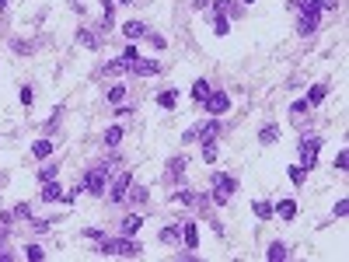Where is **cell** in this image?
I'll return each mask as SVG.
<instances>
[{
  "instance_id": "cell-10",
  "label": "cell",
  "mask_w": 349,
  "mask_h": 262,
  "mask_svg": "<svg viewBox=\"0 0 349 262\" xmlns=\"http://www.w3.org/2000/svg\"><path fill=\"white\" fill-rule=\"evenodd\" d=\"M63 196H67V192L59 189L56 182H46V189H42V200L46 203H63Z\"/></svg>"
},
{
  "instance_id": "cell-44",
  "label": "cell",
  "mask_w": 349,
  "mask_h": 262,
  "mask_svg": "<svg viewBox=\"0 0 349 262\" xmlns=\"http://www.w3.org/2000/svg\"><path fill=\"white\" fill-rule=\"evenodd\" d=\"M4 7H7V0H0V11H4Z\"/></svg>"
},
{
  "instance_id": "cell-34",
  "label": "cell",
  "mask_w": 349,
  "mask_h": 262,
  "mask_svg": "<svg viewBox=\"0 0 349 262\" xmlns=\"http://www.w3.org/2000/svg\"><path fill=\"white\" fill-rule=\"evenodd\" d=\"M203 158H206V161H216V143H206V147H203Z\"/></svg>"
},
{
  "instance_id": "cell-15",
  "label": "cell",
  "mask_w": 349,
  "mask_h": 262,
  "mask_svg": "<svg viewBox=\"0 0 349 262\" xmlns=\"http://www.w3.org/2000/svg\"><path fill=\"white\" fill-rule=\"evenodd\" d=\"M276 213H279L283 221H293V217H297V203H293V200H283V203H276Z\"/></svg>"
},
{
  "instance_id": "cell-18",
  "label": "cell",
  "mask_w": 349,
  "mask_h": 262,
  "mask_svg": "<svg viewBox=\"0 0 349 262\" xmlns=\"http://www.w3.org/2000/svg\"><path fill=\"white\" fill-rule=\"evenodd\" d=\"M325 95H329V84H314V88H311V95H308V105H321Z\"/></svg>"
},
{
  "instance_id": "cell-43",
  "label": "cell",
  "mask_w": 349,
  "mask_h": 262,
  "mask_svg": "<svg viewBox=\"0 0 349 262\" xmlns=\"http://www.w3.org/2000/svg\"><path fill=\"white\" fill-rule=\"evenodd\" d=\"M195 4V11H206V7H210V0H192Z\"/></svg>"
},
{
  "instance_id": "cell-29",
  "label": "cell",
  "mask_w": 349,
  "mask_h": 262,
  "mask_svg": "<svg viewBox=\"0 0 349 262\" xmlns=\"http://www.w3.org/2000/svg\"><path fill=\"white\" fill-rule=\"evenodd\" d=\"M14 217H18V221H32V206H28V203H18V206H14Z\"/></svg>"
},
{
  "instance_id": "cell-25",
  "label": "cell",
  "mask_w": 349,
  "mask_h": 262,
  "mask_svg": "<svg viewBox=\"0 0 349 262\" xmlns=\"http://www.w3.org/2000/svg\"><path fill=\"white\" fill-rule=\"evenodd\" d=\"M119 140H122V126H112V129H105V143H108V147H116Z\"/></svg>"
},
{
  "instance_id": "cell-1",
  "label": "cell",
  "mask_w": 349,
  "mask_h": 262,
  "mask_svg": "<svg viewBox=\"0 0 349 262\" xmlns=\"http://www.w3.org/2000/svg\"><path fill=\"white\" fill-rule=\"evenodd\" d=\"M112 175V164L108 161H101V164H95L88 175H84V182H80V189H88L91 196H105L108 192V185H105V179Z\"/></svg>"
},
{
  "instance_id": "cell-8",
  "label": "cell",
  "mask_w": 349,
  "mask_h": 262,
  "mask_svg": "<svg viewBox=\"0 0 349 262\" xmlns=\"http://www.w3.org/2000/svg\"><path fill=\"white\" fill-rule=\"evenodd\" d=\"M129 185H133V175H129V171H122V175L112 182V189H108V200H112V203H122V200H126V192H129Z\"/></svg>"
},
{
  "instance_id": "cell-28",
  "label": "cell",
  "mask_w": 349,
  "mask_h": 262,
  "mask_svg": "<svg viewBox=\"0 0 349 262\" xmlns=\"http://www.w3.org/2000/svg\"><path fill=\"white\" fill-rule=\"evenodd\" d=\"M304 179H308V171H304L300 164H293V168H290V182H293V185H304Z\"/></svg>"
},
{
  "instance_id": "cell-39",
  "label": "cell",
  "mask_w": 349,
  "mask_h": 262,
  "mask_svg": "<svg viewBox=\"0 0 349 262\" xmlns=\"http://www.w3.org/2000/svg\"><path fill=\"white\" fill-rule=\"evenodd\" d=\"M21 101L32 105V101H35V91H32V88H21Z\"/></svg>"
},
{
  "instance_id": "cell-19",
  "label": "cell",
  "mask_w": 349,
  "mask_h": 262,
  "mask_svg": "<svg viewBox=\"0 0 349 262\" xmlns=\"http://www.w3.org/2000/svg\"><path fill=\"white\" fill-rule=\"evenodd\" d=\"M276 137H279V126H262V133H258V143H276Z\"/></svg>"
},
{
  "instance_id": "cell-5",
  "label": "cell",
  "mask_w": 349,
  "mask_h": 262,
  "mask_svg": "<svg viewBox=\"0 0 349 262\" xmlns=\"http://www.w3.org/2000/svg\"><path fill=\"white\" fill-rule=\"evenodd\" d=\"M220 129H224V126H220V119H210V122H203V126H195V143H203V147H206V143H216V137H220Z\"/></svg>"
},
{
  "instance_id": "cell-24",
  "label": "cell",
  "mask_w": 349,
  "mask_h": 262,
  "mask_svg": "<svg viewBox=\"0 0 349 262\" xmlns=\"http://www.w3.org/2000/svg\"><path fill=\"white\" fill-rule=\"evenodd\" d=\"M252 210H255V217H262V221H266V217H272V206H269V203H262V200H255Z\"/></svg>"
},
{
  "instance_id": "cell-31",
  "label": "cell",
  "mask_w": 349,
  "mask_h": 262,
  "mask_svg": "<svg viewBox=\"0 0 349 262\" xmlns=\"http://www.w3.org/2000/svg\"><path fill=\"white\" fill-rule=\"evenodd\" d=\"M290 112H293V119L300 122V119H304V112H311V105H308V101H297V105H293Z\"/></svg>"
},
{
  "instance_id": "cell-27",
  "label": "cell",
  "mask_w": 349,
  "mask_h": 262,
  "mask_svg": "<svg viewBox=\"0 0 349 262\" xmlns=\"http://www.w3.org/2000/svg\"><path fill=\"white\" fill-rule=\"evenodd\" d=\"M77 42H80V46H88V49H95V46H98V39L88 32V28H80V32H77Z\"/></svg>"
},
{
  "instance_id": "cell-36",
  "label": "cell",
  "mask_w": 349,
  "mask_h": 262,
  "mask_svg": "<svg viewBox=\"0 0 349 262\" xmlns=\"http://www.w3.org/2000/svg\"><path fill=\"white\" fill-rule=\"evenodd\" d=\"M349 213V200H339L335 203V217H346Z\"/></svg>"
},
{
  "instance_id": "cell-11",
  "label": "cell",
  "mask_w": 349,
  "mask_h": 262,
  "mask_svg": "<svg viewBox=\"0 0 349 262\" xmlns=\"http://www.w3.org/2000/svg\"><path fill=\"white\" fill-rule=\"evenodd\" d=\"M140 227H143V217H140V213H129V217L122 221V234H126V238H133Z\"/></svg>"
},
{
  "instance_id": "cell-41",
  "label": "cell",
  "mask_w": 349,
  "mask_h": 262,
  "mask_svg": "<svg viewBox=\"0 0 349 262\" xmlns=\"http://www.w3.org/2000/svg\"><path fill=\"white\" fill-rule=\"evenodd\" d=\"M32 227H35V231L42 234V231H49V221H32Z\"/></svg>"
},
{
  "instance_id": "cell-21",
  "label": "cell",
  "mask_w": 349,
  "mask_h": 262,
  "mask_svg": "<svg viewBox=\"0 0 349 262\" xmlns=\"http://www.w3.org/2000/svg\"><path fill=\"white\" fill-rule=\"evenodd\" d=\"M174 101H178V91H161L157 95V105L161 108H174Z\"/></svg>"
},
{
  "instance_id": "cell-16",
  "label": "cell",
  "mask_w": 349,
  "mask_h": 262,
  "mask_svg": "<svg viewBox=\"0 0 349 262\" xmlns=\"http://www.w3.org/2000/svg\"><path fill=\"white\" fill-rule=\"evenodd\" d=\"M206 98H210V84H206V81H195L192 84V101H195V105H203Z\"/></svg>"
},
{
  "instance_id": "cell-17",
  "label": "cell",
  "mask_w": 349,
  "mask_h": 262,
  "mask_svg": "<svg viewBox=\"0 0 349 262\" xmlns=\"http://www.w3.org/2000/svg\"><path fill=\"white\" fill-rule=\"evenodd\" d=\"M185 168H189L185 158H171V161H168V175H171V179H182V175H185Z\"/></svg>"
},
{
  "instance_id": "cell-14",
  "label": "cell",
  "mask_w": 349,
  "mask_h": 262,
  "mask_svg": "<svg viewBox=\"0 0 349 262\" xmlns=\"http://www.w3.org/2000/svg\"><path fill=\"white\" fill-rule=\"evenodd\" d=\"M122 35H126V39H143V35H147V25H143V21H129V25L122 28Z\"/></svg>"
},
{
  "instance_id": "cell-3",
  "label": "cell",
  "mask_w": 349,
  "mask_h": 262,
  "mask_svg": "<svg viewBox=\"0 0 349 262\" xmlns=\"http://www.w3.org/2000/svg\"><path fill=\"white\" fill-rule=\"evenodd\" d=\"M297 150H300V168H304V171H311V168L318 164L321 137H314V133H308V137H300V143H297Z\"/></svg>"
},
{
  "instance_id": "cell-23",
  "label": "cell",
  "mask_w": 349,
  "mask_h": 262,
  "mask_svg": "<svg viewBox=\"0 0 349 262\" xmlns=\"http://www.w3.org/2000/svg\"><path fill=\"white\" fill-rule=\"evenodd\" d=\"M126 200H133V203H147V185H129V196Z\"/></svg>"
},
{
  "instance_id": "cell-9",
  "label": "cell",
  "mask_w": 349,
  "mask_h": 262,
  "mask_svg": "<svg viewBox=\"0 0 349 262\" xmlns=\"http://www.w3.org/2000/svg\"><path fill=\"white\" fill-rule=\"evenodd\" d=\"M297 32H300V35H314V32H318V14H300Z\"/></svg>"
},
{
  "instance_id": "cell-42",
  "label": "cell",
  "mask_w": 349,
  "mask_h": 262,
  "mask_svg": "<svg viewBox=\"0 0 349 262\" xmlns=\"http://www.w3.org/2000/svg\"><path fill=\"white\" fill-rule=\"evenodd\" d=\"M339 7V0H321V11H335Z\"/></svg>"
},
{
  "instance_id": "cell-2",
  "label": "cell",
  "mask_w": 349,
  "mask_h": 262,
  "mask_svg": "<svg viewBox=\"0 0 349 262\" xmlns=\"http://www.w3.org/2000/svg\"><path fill=\"white\" fill-rule=\"evenodd\" d=\"M101 255H126V259H133V255H140L143 252V245H136L133 238H101V248H98Z\"/></svg>"
},
{
  "instance_id": "cell-45",
  "label": "cell",
  "mask_w": 349,
  "mask_h": 262,
  "mask_svg": "<svg viewBox=\"0 0 349 262\" xmlns=\"http://www.w3.org/2000/svg\"><path fill=\"white\" fill-rule=\"evenodd\" d=\"M116 4H133V0H116Z\"/></svg>"
},
{
  "instance_id": "cell-6",
  "label": "cell",
  "mask_w": 349,
  "mask_h": 262,
  "mask_svg": "<svg viewBox=\"0 0 349 262\" xmlns=\"http://www.w3.org/2000/svg\"><path fill=\"white\" fill-rule=\"evenodd\" d=\"M126 70L136 74V77H154V74H161V63L157 60H140V56H136V60L126 63Z\"/></svg>"
},
{
  "instance_id": "cell-32",
  "label": "cell",
  "mask_w": 349,
  "mask_h": 262,
  "mask_svg": "<svg viewBox=\"0 0 349 262\" xmlns=\"http://www.w3.org/2000/svg\"><path fill=\"white\" fill-rule=\"evenodd\" d=\"M213 32H216V35H227V32H231V28H227V18H224V14H216V21H213Z\"/></svg>"
},
{
  "instance_id": "cell-33",
  "label": "cell",
  "mask_w": 349,
  "mask_h": 262,
  "mask_svg": "<svg viewBox=\"0 0 349 262\" xmlns=\"http://www.w3.org/2000/svg\"><path fill=\"white\" fill-rule=\"evenodd\" d=\"M174 200L182 203V206H195V192H185V189H182V192H178Z\"/></svg>"
},
{
  "instance_id": "cell-30",
  "label": "cell",
  "mask_w": 349,
  "mask_h": 262,
  "mask_svg": "<svg viewBox=\"0 0 349 262\" xmlns=\"http://www.w3.org/2000/svg\"><path fill=\"white\" fill-rule=\"evenodd\" d=\"M174 238H178V224H171V227H164V231H161V242H164V245H171Z\"/></svg>"
},
{
  "instance_id": "cell-37",
  "label": "cell",
  "mask_w": 349,
  "mask_h": 262,
  "mask_svg": "<svg viewBox=\"0 0 349 262\" xmlns=\"http://www.w3.org/2000/svg\"><path fill=\"white\" fill-rule=\"evenodd\" d=\"M346 164H349V150H342V154L335 158V168H339V171H346Z\"/></svg>"
},
{
  "instance_id": "cell-46",
  "label": "cell",
  "mask_w": 349,
  "mask_h": 262,
  "mask_svg": "<svg viewBox=\"0 0 349 262\" xmlns=\"http://www.w3.org/2000/svg\"><path fill=\"white\" fill-rule=\"evenodd\" d=\"M245 4H255V0H245Z\"/></svg>"
},
{
  "instance_id": "cell-7",
  "label": "cell",
  "mask_w": 349,
  "mask_h": 262,
  "mask_svg": "<svg viewBox=\"0 0 349 262\" xmlns=\"http://www.w3.org/2000/svg\"><path fill=\"white\" fill-rule=\"evenodd\" d=\"M203 105H206V112H213L216 119H220V116H224V112L231 108V98H227L224 91H210V98L203 101Z\"/></svg>"
},
{
  "instance_id": "cell-38",
  "label": "cell",
  "mask_w": 349,
  "mask_h": 262,
  "mask_svg": "<svg viewBox=\"0 0 349 262\" xmlns=\"http://www.w3.org/2000/svg\"><path fill=\"white\" fill-rule=\"evenodd\" d=\"M213 7H216V14H224V11H234V4H231V0H216Z\"/></svg>"
},
{
  "instance_id": "cell-4",
  "label": "cell",
  "mask_w": 349,
  "mask_h": 262,
  "mask_svg": "<svg viewBox=\"0 0 349 262\" xmlns=\"http://www.w3.org/2000/svg\"><path fill=\"white\" fill-rule=\"evenodd\" d=\"M210 185H213V192H210V196H213V203H227V200L234 196V189H237V182H234L231 175H220V171L213 175V182H210Z\"/></svg>"
},
{
  "instance_id": "cell-13",
  "label": "cell",
  "mask_w": 349,
  "mask_h": 262,
  "mask_svg": "<svg viewBox=\"0 0 349 262\" xmlns=\"http://www.w3.org/2000/svg\"><path fill=\"white\" fill-rule=\"evenodd\" d=\"M287 255H290V252H287V245H283V242H272L269 252H266V259H269V262H283Z\"/></svg>"
},
{
  "instance_id": "cell-12",
  "label": "cell",
  "mask_w": 349,
  "mask_h": 262,
  "mask_svg": "<svg viewBox=\"0 0 349 262\" xmlns=\"http://www.w3.org/2000/svg\"><path fill=\"white\" fill-rule=\"evenodd\" d=\"M182 238H185V248H195L199 245V227L195 224H182Z\"/></svg>"
},
{
  "instance_id": "cell-20",
  "label": "cell",
  "mask_w": 349,
  "mask_h": 262,
  "mask_svg": "<svg viewBox=\"0 0 349 262\" xmlns=\"http://www.w3.org/2000/svg\"><path fill=\"white\" fill-rule=\"evenodd\" d=\"M32 154H35V158H49V154H53V140H35L32 143Z\"/></svg>"
},
{
  "instance_id": "cell-26",
  "label": "cell",
  "mask_w": 349,
  "mask_h": 262,
  "mask_svg": "<svg viewBox=\"0 0 349 262\" xmlns=\"http://www.w3.org/2000/svg\"><path fill=\"white\" fill-rule=\"evenodd\" d=\"M105 98L112 101V105H119V101L126 98V88H122V84H116V88H108V95H105Z\"/></svg>"
},
{
  "instance_id": "cell-22",
  "label": "cell",
  "mask_w": 349,
  "mask_h": 262,
  "mask_svg": "<svg viewBox=\"0 0 349 262\" xmlns=\"http://www.w3.org/2000/svg\"><path fill=\"white\" fill-rule=\"evenodd\" d=\"M25 259L42 262V259H46V248H42V245H28V248H25Z\"/></svg>"
},
{
  "instance_id": "cell-35",
  "label": "cell",
  "mask_w": 349,
  "mask_h": 262,
  "mask_svg": "<svg viewBox=\"0 0 349 262\" xmlns=\"http://www.w3.org/2000/svg\"><path fill=\"white\" fill-rule=\"evenodd\" d=\"M39 179H42V182H53V179H56V168H53V164H49V168H42Z\"/></svg>"
},
{
  "instance_id": "cell-40",
  "label": "cell",
  "mask_w": 349,
  "mask_h": 262,
  "mask_svg": "<svg viewBox=\"0 0 349 262\" xmlns=\"http://www.w3.org/2000/svg\"><path fill=\"white\" fill-rule=\"evenodd\" d=\"M182 143H195V126H192V129H185V137H182Z\"/></svg>"
}]
</instances>
